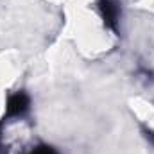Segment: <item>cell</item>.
<instances>
[{
  "mask_svg": "<svg viewBox=\"0 0 154 154\" xmlns=\"http://www.w3.org/2000/svg\"><path fill=\"white\" fill-rule=\"evenodd\" d=\"M99 9L104 18V23L113 32H118V18H120V5L116 0H99Z\"/></svg>",
  "mask_w": 154,
  "mask_h": 154,
  "instance_id": "1",
  "label": "cell"
},
{
  "mask_svg": "<svg viewBox=\"0 0 154 154\" xmlns=\"http://www.w3.org/2000/svg\"><path fill=\"white\" fill-rule=\"evenodd\" d=\"M31 99L25 91H16L7 100V116H22L29 111Z\"/></svg>",
  "mask_w": 154,
  "mask_h": 154,
  "instance_id": "2",
  "label": "cell"
},
{
  "mask_svg": "<svg viewBox=\"0 0 154 154\" xmlns=\"http://www.w3.org/2000/svg\"><path fill=\"white\" fill-rule=\"evenodd\" d=\"M31 154H59L54 147H50V145H38V147H34L32 151H31Z\"/></svg>",
  "mask_w": 154,
  "mask_h": 154,
  "instance_id": "3",
  "label": "cell"
},
{
  "mask_svg": "<svg viewBox=\"0 0 154 154\" xmlns=\"http://www.w3.org/2000/svg\"><path fill=\"white\" fill-rule=\"evenodd\" d=\"M143 133H145V138H147V140L154 145V131H152V129H145Z\"/></svg>",
  "mask_w": 154,
  "mask_h": 154,
  "instance_id": "4",
  "label": "cell"
}]
</instances>
